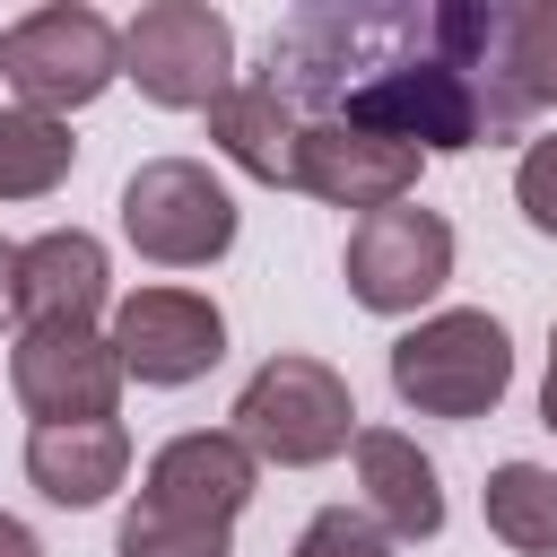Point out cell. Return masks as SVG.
Segmentation results:
<instances>
[{
  "label": "cell",
  "instance_id": "obj_5",
  "mask_svg": "<svg viewBox=\"0 0 557 557\" xmlns=\"http://www.w3.org/2000/svg\"><path fill=\"white\" fill-rule=\"evenodd\" d=\"M0 78L17 87L26 113H70V104H96L113 78H122V35L96 17V9H35L0 35Z\"/></svg>",
  "mask_w": 557,
  "mask_h": 557
},
{
  "label": "cell",
  "instance_id": "obj_9",
  "mask_svg": "<svg viewBox=\"0 0 557 557\" xmlns=\"http://www.w3.org/2000/svg\"><path fill=\"white\" fill-rule=\"evenodd\" d=\"M9 383H17V400L35 409V426H87V418H113V400H122L113 348H104L96 331H78V322H35V331H17Z\"/></svg>",
  "mask_w": 557,
  "mask_h": 557
},
{
  "label": "cell",
  "instance_id": "obj_16",
  "mask_svg": "<svg viewBox=\"0 0 557 557\" xmlns=\"http://www.w3.org/2000/svg\"><path fill=\"white\" fill-rule=\"evenodd\" d=\"M487 531L505 540V548H522V557H548L557 548V470H540V461H505V470H487Z\"/></svg>",
  "mask_w": 557,
  "mask_h": 557
},
{
  "label": "cell",
  "instance_id": "obj_3",
  "mask_svg": "<svg viewBox=\"0 0 557 557\" xmlns=\"http://www.w3.org/2000/svg\"><path fill=\"white\" fill-rule=\"evenodd\" d=\"M252 461L278 470H313L331 453L357 444V400L322 357H270L244 392H235V426H226Z\"/></svg>",
  "mask_w": 557,
  "mask_h": 557
},
{
  "label": "cell",
  "instance_id": "obj_1",
  "mask_svg": "<svg viewBox=\"0 0 557 557\" xmlns=\"http://www.w3.org/2000/svg\"><path fill=\"white\" fill-rule=\"evenodd\" d=\"M435 44L453 52V70L470 78L487 139L531 131V113L557 104V0H513V9H435Z\"/></svg>",
  "mask_w": 557,
  "mask_h": 557
},
{
  "label": "cell",
  "instance_id": "obj_15",
  "mask_svg": "<svg viewBox=\"0 0 557 557\" xmlns=\"http://www.w3.org/2000/svg\"><path fill=\"white\" fill-rule=\"evenodd\" d=\"M296 113L252 78V87H226L218 104H209V139H218V157L226 165H244V174H261V183H296Z\"/></svg>",
  "mask_w": 557,
  "mask_h": 557
},
{
  "label": "cell",
  "instance_id": "obj_20",
  "mask_svg": "<svg viewBox=\"0 0 557 557\" xmlns=\"http://www.w3.org/2000/svg\"><path fill=\"white\" fill-rule=\"evenodd\" d=\"M513 200H522V218H531L540 235H557V131L522 148V165H513Z\"/></svg>",
  "mask_w": 557,
  "mask_h": 557
},
{
  "label": "cell",
  "instance_id": "obj_19",
  "mask_svg": "<svg viewBox=\"0 0 557 557\" xmlns=\"http://www.w3.org/2000/svg\"><path fill=\"white\" fill-rule=\"evenodd\" d=\"M296 557H392V540H383L357 505H322V513L296 531Z\"/></svg>",
  "mask_w": 557,
  "mask_h": 557
},
{
  "label": "cell",
  "instance_id": "obj_2",
  "mask_svg": "<svg viewBox=\"0 0 557 557\" xmlns=\"http://www.w3.org/2000/svg\"><path fill=\"white\" fill-rule=\"evenodd\" d=\"M505 383H513V339L479 305L426 313L418 331L392 339V392L418 418H487L505 400Z\"/></svg>",
  "mask_w": 557,
  "mask_h": 557
},
{
  "label": "cell",
  "instance_id": "obj_4",
  "mask_svg": "<svg viewBox=\"0 0 557 557\" xmlns=\"http://www.w3.org/2000/svg\"><path fill=\"white\" fill-rule=\"evenodd\" d=\"M122 78H139L148 104L209 113L235 87V26L209 0H157L122 26Z\"/></svg>",
  "mask_w": 557,
  "mask_h": 557
},
{
  "label": "cell",
  "instance_id": "obj_8",
  "mask_svg": "<svg viewBox=\"0 0 557 557\" xmlns=\"http://www.w3.org/2000/svg\"><path fill=\"white\" fill-rule=\"evenodd\" d=\"M104 348L139 383H191V374H209L226 357V313L200 287H139V296L113 305Z\"/></svg>",
  "mask_w": 557,
  "mask_h": 557
},
{
  "label": "cell",
  "instance_id": "obj_17",
  "mask_svg": "<svg viewBox=\"0 0 557 557\" xmlns=\"http://www.w3.org/2000/svg\"><path fill=\"white\" fill-rule=\"evenodd\" d=\"M70 165H78L70 122L26 113V104H9V113H0V200H44Z\"/></svg>",
  "mask_w": 557,
  "mask_h": 557
},
{
  "label": "cell",
  "instance_id": "obj_18",
  "mask_svg": "<svg viewBox=\"0 0 557 557\" xmlns=\"http://www.w3.org/2000/svg\"><path fill=\"white\" fill-rule=\"evenodd\" d=\"M113 548H122V557H226V531H209V522H174V513L131 505Z\"/></svg>",
  "mask_w": 557,
  "mask_h": 557
},
{
  "label": "cell",
  "instance_id": "obj_23",
  "mask_svg": "<svg viewBox=\"0 0 557 557\" xmlns=\"http://www.w3.org/2000/svg\"><path fill=\"white\" fill-rule=\"evenodd\" d=\"M540 418L557 426V339H548V392H540Z\"/></svg>",
  "mask_w": 557,
  "mask_h": 557
},
{
  "label": "cell",
  "instance_id": "obj_21",
  "mask_svg": "<svg viewBox=\"0 0 557 557\" xmlns=\"http://www.w3.org/2000/svg\"><path fill=\"white\" fill-rule=\"evenodd\" d=\"M0 557H44V548H35V531H26L17 513H0Z\"/></svg>",
  "mask_w": 557,
  "mask_h": 557
},
{
  "label": "cell",
  "instance_id": "obj_22",
  "mask_svg": "<svg viewBox=\"0 0 557 557\" xmlns=\"http://www.w3.org/2000/svg\"><path fill=\"white\" fill-rule=\"evenodd\" d=\"M9 296H17V244H0V313H9Z\"/></svg>",
  "mask_w": 557,
  "mask_h": 557
},
{
  "label": "cell",
  "instance_id": "obj_6",
  "mask_svg": "<svg viewBox=\"0 0 557 557\" xmlns=\"http://www.w3.org/2000/svg\"><path fill=\"white\" fill-rule=\"evenodd\" d=\"M122 235L157 270H200L235 244V200L200 157H148L122 183Z\"/></svg>",
  "mask_w": 557,
  "mask_h": 557
},
{
  "label": "cell",
  "instance_id": "obj_13",
  "mask_svg": "<svg viewBox=\"0 0 557 557\" xmlns=\"http://www.w3.org/2000/svg\"><path fill=\"white\" fill-rule=\"evenodd\" d=\"M357 487H366V522L383 540H435L444 531V487H435V461L400 435V426H357Z\"/></svg>",
  "mask_w": 557,
  "mask_h": 557
},
{
  "label": "cell",
  "instance_id": "obj_11",
  "mask_svg": "<svg viewBox=\"0 0 557 557\" xmlns=\"http://www.w3.org/2000/svg\"><path fill=\"white\" fill-rule=\"evenodd\" d=\"M418 165H426L418 148L374 139V131H348V122H305V131H296V191L339 200V209H357V218L400 209V200L418 191Z\"/></svg>",
  "mask_w": 557,
  "mask_h": 557
},
{
  "label": "cell",
  "instance_id": "obj_7",
  "mask_svg": "<svg viewBox=\"0 0 557 557\" xmlns=\"http://www.w3.org/2000/svg\"><path fill=\"white\" fill-rule=\"evenodd\" d=\"M339 270H348V296L366 313H418L453 278V226L435 209H418V200L374 209V218L348 226V261Z\"/></svg>",
  "mask_w": 557,
  "mask_h": 557
},
{
  "label": "cell",
  "instance_id": "obj_12",
  "mask_svg": "<svg viewBox=\"0 0 557 557\" xmlns=\"http://www.w3.org/2000/svg\"><path fill=\"white\" fill-rule=\"evenodd\" d=\"M104 305H113V287H104V244H96L87 226H52V235L17 244V296H9L17 331H35V322H78V331H96Z\"/></svg>",
  "mask_w": 557,
  "mask_h": 557
},
{
  "label": "cell",
  "instance_id": "obj_10",
  "mask_svg": "<svg viewBox=\"0 0 557 557\" xmlns=\"http://www.w3.org/2000/svg\"><path fill=\"white\" fill-rule=\"evenodd\" d=\"M252 479H261V461H252L226 426H191V435L157 444V461H148V479H139V505H148V513H174V522L235 531V513L252 505Z\"/></svg>",
  "mask_w": 557,
  "mask_h": 557
},
{
  "label": "cell",
  "instance_id": "obj_14",
  "mask_svg": "<svg viewBox=\"0 0 557 557\" xmlns=\"http://www.w3.org/2000/svg\"><path fill=\"white\" fill-rule=\"evenodd\" d=\"M26 479L52 496V505H104L122 479H131V435L122 418H87V426H35L26 435Z\"/></svg>",
  "mask_w": 557,
  "mask_h": 557
}]
</instances>
